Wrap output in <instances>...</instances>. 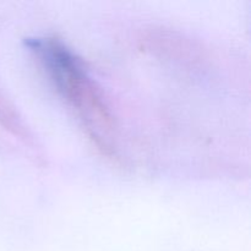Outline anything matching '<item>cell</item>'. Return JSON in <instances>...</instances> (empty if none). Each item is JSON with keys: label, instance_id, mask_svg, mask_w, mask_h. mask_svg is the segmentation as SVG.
Segmentation results:
<instances>
[{"label": "cell", "instance_id": "1", "mask_svg": "<svg viewBox=\"0 0 251 251\" xmlns=\"http://www.w3.org/2000/svg\"><path fill=\"white\" fill-rule=\"evenodd\" d=\"M49 68L59 87L66 95L74 108L82 115L87 124H92L93 136L100 139V131L113 127L112 117L93 83L81 71L73 56L58 44H49L47 48Z\"/></svg>", "mask_w": 251, "mask_h": 251}]
</instances>
